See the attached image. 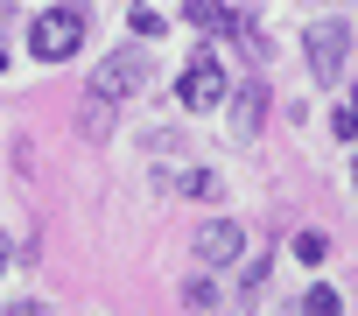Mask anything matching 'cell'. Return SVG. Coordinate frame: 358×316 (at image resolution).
Instances as JSON below:
<instances>
[{
  "label": "cell",
  "instance_id": "1",
  "mask_svg": "<svg viewBox=\"0 0 358 316\" xmlns=\"http://www.w3.org/2000/svg\"><path fill=\"white\" fill-rule=\"evenodd\" d=\"M29 50H36L43 64H71V57L85 50V8H50V15H36V22H29Z\"/></svg>",
  "mask_w": 358,
  "mask_h": 316
},
{
  "label": "cell",
  "instance_id": "2",
  "mask_svg": "<svg viewBox=\"0 0 358 316\" xmlns=\"http://www.w3.org/2000/svg\"><path fill=\"white\" fill-rule=\"evenodd\" d=\"M148 71H155V64H148V50H113V57L92 71V92L120 106L127 92H141V85H148Z\"/></svg>",
  "mask_w": 358,
  "mask_h": 316
},
{
  "label": "cell",
  "instance_id": "3",
  "mask_svg": "<svg viewBox=\"0 0 358 316\" xmlns=\"http://www.w3.org/2000/svg\"><path fill=\"white\" fill-rule=\"evenodd\" d=\"M176 92H183L190 113H211V106L225 99V71H218V57H211V50L190 57V71H183V85H176Z\"/></svg>",
  "mask_w": 358,
  "mask_h": 316
},
{
  "label": "cell",
  "instance_id": "4",
  "mask_svg": "<svg viewBox=\"0 0 358 316\" xmlns=\"http://www.w3.org/2000/svg\"><path fill=\"white\" fill-rule=\"evenodd\" d=\"M344 43H351V36H344V22H316V29H309V71H316L323 85L344 71Z\"/></svg>",
  "mask_w": 358,
  "mask_h": 316
},
{
  "label": "cell",
  "instance_id": "5",
  "mask_svg": "<svg viewBox=\"0 0 358 316\" xmlns=\"http://www.w3.org/2000/svg\"><path fill=\"white\" fill-rule=\"evenodd\" d=\"M197 260H204V267H225V260H239V225H232V218H211V225H197Z\"/></svg>",
  "mask_w": 358,
  "mask_h": 316
},
{
  "label": "cell",
  "instance_id": "6",
  "mask_svg": "<svg viewBox=\"0 0 358 316\" xmlns=\"http://www.w3.org/2000/svg\"><path fill=\"white\" fill-rule=\"evenodd\" d=\"M183 22H190V29H232L225 0H183Z\"/></svg>",
  "mask_w": 358,
  "mask_h": 316
},
{
  "label": "cell",
  "instance_id": "7",
  "mask_svg": "<svg viewBox=\"0 0 358 316\" xmlns=\"http://www.w3.org/2000/svg\"><path fill=\"white\" fill-rule=\"evenodd\" d=\"M92 141H106L113 134V99H99V92H85V120H78Z\"/></svg>",
  "mask_w": 358,
  "mask_h": 316
},
{
  "label": "cell",
  "instance_id": "8",
  "mask_svg": "<svg viewBox=\"0 0 358 316\" xmlns=\"http://www.w3.org/2000/svg\"><path fill=\"white\" fill-rule=\"evenodd\" d=\"M260 106H267V92H260V85H246V92H239V113H232V127H239V134H253V127H260Z\"/></svg>",
  "mask_w": 358,
  "mask_h": 316
},
{
  "label": "cell",
  "instance_id": "9",
  "mask_svg": "<svg viewBox=\"0 0 358 316\" xmlns=\"http://www.w3.org/2000/svg\"><path fill=\"white\" fill-rule=\"evenodd\" d=\"M302 309H309V316H337L344 302H337V288H323V281H316V288L302 295Z\"/></svg>",
  "mask_w": 358,
  "mask_h": 316
},
{
  "label": "cell",
  "instance_id": "10",
  "mask_svg": "<svg viewBox=\"0 0 358 316\" xmlns=\"http://www.w3.org/2000/svg\"><path fill=\"white\" fill-rule=\"evenodd\" d=\"M127 22H134V36H155V43H162V15L148 8V0H134V15H127Z\"/></svg>",
  "mask_w": 358,
  "mask_h": 316
},
{
  "label": "cell",
  "instance_id": "11",
  "mask_svg": "<svg viewBox=\"0 0 358 316\" xmlns=\"http://www.w3.org/2000/svg\"><path fill=\"white\" fill-rule=\"evenodd\" d=\"M183 190H190V197H218V176H211V169H190Z\"/></svg>",
  "mask_w": 358,
  "mask_h": 316
},
{
  "label": "cell",
  "instance_id": "12",
  "mask_svg": "<svg viewBox=\"0 0 358 316\" xmlns=\"http://www.w3.org/2000/svg\"><path fill=\"white\" fill-rule=\"evenodd\" d=\"M295 253H302V260H323L330 239H323V232H295Z\"/></svg>",
  "mask_w": 358,
  "mask_h": 316
},
{
  "label": "cell",
  "instance_id": "13",
  "mask_svg": "<svg viewBox=\"0 0 358 316\" xmlns=\"http://www.w3.org/2000/svg\"><path fill=\"white\" fill-rule=\"evenodd\" d=\"M260 288H267V260H253V267H246V288H239V295H246V302H260Z\"/></svg>",
  "mask_w": 358,
  "mask_h": 316
},
{
  "label": "cell",
  "instance_id": "14",
  "mask_svg": "<svg viewBox=\"0 0 358 316\" xmlns=\"http://www.w3.org/2000/svg\"><path fill=\"white\" fill-rule=\"evenodd\" d=\"M183 302H190V309H211V302H218V288H211V281H190V288H183Z\"/></svg>",
  "mask_w": 358,
  "mask_h": 316
},
{
  "label": "cell",
  "instance_id": "15",
  "mask_svg": "<svg viewBox=\"0 0 358 316\" xmlns=\"http://www.w3.org/2000/svg\"><path fill=\"white\" fill-rule=\"evenodd\" d=\"M337 134H344V141H358V92H351V106H337Z\"/></svg>",
  "mask_w": 358,
  "mask_h": 316
},
{
  "label": "cell",
  "instance_id": "16",
  "mask_svg": "<svg viewBox=\"0 0 358 316\" xmlns=\"http://www.w3.org/2000/svg\"><path fill=\"white\" fill-rule=\"evenodd\" d=\"M0 274H8V239H0Z\"/></svg>",
  "mask_w": 358,
  "mask_h": 316
},
{
  "label": "cell",
  "instance_id": "17",
  "mask_svg": "<svg viewBox=\"0 0 358 316\" xmlns=\"http://www.w3.org/2000/svg\"><path fill=\"white\" fill-rule=\"evenodd\" d=\"M351 183H358V155H351Z\"/></svg>",
  "mask_w": 358,
  "mask_h": 316
},
{
  "label": "cell",
  "instance_id": "18",
  "mask_svg": "<svg viewBox=\"0 0 358 316\" xmlns=\"http://www.w3.org/2000/svg\"><path fill=\"white\" fill-rule=\"evenodd\" d=\"M0 71H8V50H0Z\"/></svg>",
  "mask_w": 358,
  "mask_h": 316
}]
</instances>
